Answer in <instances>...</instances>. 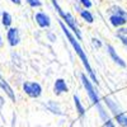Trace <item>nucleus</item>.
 <instances>
[{
	"label": "nucleus",
	"mask_w": 127,
	"mask_h": 127,
	"mask_svg": "<svg viewBox=\"0 0 127 127\" xmlns=\"http://www.w3.org/2000/svg\"><path fill=\"white\" fill-rule=\"evenodd\" d=\"M60 27H61V29L64 31V34L66 36V38L69 39V42L71 43L72 48L75 50L76 55H78V56H79V59L81 60V62H83L84 67L87 69V72H88V75L90 76L92 81H93V83H95V84L98 85V79H97V75L94 74V71H93V69H92V66H90V64H89V61H88L87 54L84 52L83 47L80 46L79 41H76V37H74V34L71 33V29H70L67 26H65V23H64L62 20H60Z\"/></svg>",
	"instance_id": "f257e3e1"
},
{
	"label": "nucleus",
	"mask_w": 127,
	"mask_h": 127,
	"mask_svg": "<svg viewBox=\"0 0 127 127\" xmlns=\"http://www.w3.org/2000/svg\"><path fill=\"white\" fill-rule=\"evenodd\" d=\"M51 3H52V5L55 6V9L57 10V13L60 14V17L62 18L64 23H66V26L72 31V33L75 34L76 38L80 41V39H81V33H80V31H79V27L76 26V22H75V19H74V17H72L70 13H65V12H64V10L60 8V5L57 4L56 0H51Z\"/></svg>",
	"instance_id": "f03ea898"
},
{
	"label": "nucleus",
	"mask_w": 127,
	"mask_h": 127,
	"mask_svg": "<svg viewBox=\"0 0 127 127\" xmlns=\"http://www.w3.org/2000/svg\"><path fill=\"white\" fill-rule=\"evenodd\" d=\"M104 103L109 108V111L113 113V116H114V118L117 120V122L121 126L127 127V116L122 112V109H121V107L118 105V103L116 102V100H113L112 98H109V97H105L104 98Z\"/></svg>",
	"instance_id": "7ed1b4c3"
},
{
	"label": "nucleus",
	"mask_w": 127,
	"mask_h": 127,
	"mask_svg": "<svg viewBox=\"0 0 127 127\" xmlns=\"http://www.w3.org/2000/svg\"><path fill=\"white\" fill-rule=\"evenodd\" d=\"M80 78H81V83H83L84 88H85L87 94H88L89 99L92 100V103H93L94 105L100 104V98H99V95H98V92L95 90V89H94V87H93V84H92L93 81H90V80H89V78L85 75V74H81Z\"/></svg>",
	"instance_id": "20e7f679"
},
{
	"label": "nucleus",
	"mask_w": 127,
	"mask_h": 127,
	"mask_svg": "<svg viewBox=\"0 0 127 127\" xmlns=\"http://www.w3.org/2000/svg\"><path fill=\"white\" fill-rule=\"evenodd\" d=\"M23 90L31 98H39L42 94L41 84H38L36 81H24L23 83Z\"/></svg>",
	"instance_id": "39448f33"
},
{
	"label": "nucleus",
	"mask_w": 127,
	"mask_h": 127,
	"mask_svg": "<svg viewBox=\"0 0 127 127\" xmlns=\"http://www.w3.org/2000/svg\"><path fill=\"white\" fill-rule=\"evenodd\" d=\"M6 39L9 42V45L14 47L19 43L20 41V36H19V29L18 28H9L6 32Z\"/></svg>",
	"instance_id": "423d86ee"
},
{
	"label": "nucleus",
	"mask_w": 127,
	"mask_h": 127,
	"mask_svg": "<svg viewBox=\"0 0 127 127\" xmlns=\"http://www.w3.org/2000/svg\"><path fill=\"white\" fill-rule=\"evenodd\" d=\"M34 19H36V23L41 27V28H48L51 26V19L50 17L43 13V12H38L36 15H34Z\"/></svg>",
	"instance_id": "0eeeda50"
},
{
	"label": "nucleus",
	"mask_w": 127,
	"mask_h": 127,
	"mask_svg": "<svg viewBox=\"0 0 127 127\" xmlns=\"http://www.w3.org/2000/svg\"><path fill=\"white\" fill-rule=\"evenodd\" d=\"M0 88H1V89L5 92V94L10 98V100H12V102H15V94H14V92H13L12 87L9 85L8 81H6L1 75H0Z\"/></svg>",
	"instance_id": "6e6552de"
},
{
	"label": "nucleus",
	"mask_w": 127,
	"mask_h": 127,
	"mask_svg": "<svg viewBox=\"0 0 127 127\" xmlns=\"http://www.w3.org/2000/svg\"><path fill=\"white\" fill-rule=\"evenodd\" d=\"M107 51H108V55L111 56V59L117 64L118 66H121V67H126V62L117 55V52H116V50L113 48V46H111V45H107Z\"/></svg>",
	"instance_id": "1a4fd4ad"
},
{
	"label": "nucleus",
	"mask_w": 127,
	"mask_h": 127,
	"mask_svg": "<svg viewBox=\"0 0 127 127\" xmlns=\"http://www.w3.org/2000/svg\"><path fill=\"white\" fill-rule=\"evenodd\" d=\"M67 90H69L67 84H66V81L64 79H57L55 81V84H54V93L56 95H60L62 93H66Z\"/></svg>",
	"instance_id": "9d476101"
},
{
	"label": "nucleus",
	"mask_w": 127,
	"mask_h": 127,
	"mask_svg": "<svg viewBox=\"0 0 127 127\" xmlns=\"http://www.w3.org/2000/svg\"><path fill=\"white\" fill-rule=\"evenodd\" d=\"M109 22H111V24H112L113 27L120 28V27H122V26H125V24L127 23V19L123 18V17H121V15L112 14V15L109 17Z\"/></svg>",
	"instance_id": "9b49d317"
},
{
	"label": "nucleus",
	"mask_w": 127,
	"mask_h": 127,
	"mask_svg": "<svg viewBox=\"0 0 127 127\" xmlns=\"http://www.w3.org/2000/svg\"><path fill=\"white\" fill-rule=\"evenodd\" d=\"M46 108H47L50 112H52L54 114L64 116V113H62V111H61V108H60V105H59L56 102H52V100H50V102L46 104Z\"/></svg>",
	"instance_id": "f8f14e48"
},
{
	"label": "nucleus",
	"mask_w": 127,
	"mask_h": 127,
	"mask_svg": "<svg viewBox=\"0 0 127 127\" xmlns=\"http://www.w3.org/2000/svg\"><path fill=\"white\" fill-rule=\"evenodd\" d=\"M117 37L121 39L122 45L127 48V28L126 27H120V29L117 31Z\"/></svg>",
	"instance_id": "ddd939ff"
},
{
	"label": "nucleus",
	"mask_w": 127,
	"mask_h": 127,
	"mask_svg": "<svg viewBox=\"0 0 127 127\" xmlns=\"http://www.w3.org/2000/svg\"><path fill=\"white\" fill-rule=\"evenodd\" d=\"M108 12L111 13V15H112V14H116V15H121V17H123V18H126V19H127V12H126V10H123L122 8L117 6V5L111 6Z\"/></svg>",
	"instance_id": "4468645a"
},
{
	"label": "nucleus",
	"mask_w": 127,
	"mask_h": 127,
	"mask_svg": "<svg viewBox=\"0 0 127 127\" xmlns=\"http://www.w3.org/2000/svg\"><path fill=\"white\" fill-rule=\"evenodd\" d=\"M12 22H13V18L12 15H10L8 12H3L1 13V23L5 28H10V26H12Z\"/></svg>",
	"instance_id": "2eb2a0df"
},
{
	"label": "nucleus",
	"mask_w": 127,
	"mask_h": 127,
	"mask_svg": "<svg viewBox=\"0 0 127 127\" xmlns=\"http://www.w3.org/2000/svg\"><path fill=\"white\" fill-rule=\"evenodd\" d=\"M74 103H75V108H76V112L79 113V116H83L85 114V109H84V105L81 104V102H80V99H79V97L75 94L74 95Z\"/></svg>",
	"instance_id": "dca6fc26"
},
{
	"label": "nucleus",
	"mask_w": 127,
	"mask_h": 127,
	"mask_svg": "<svg viewBox=\"0 0 127 127\" xmlns=\"http://www.w3.org/2000/svg\"><path fill=\"white\" fill-rule=\"evenodd\" d=\"M80 15H81V18H83L84 20H87L88 23H93V22H94V17H93V14L89 12V10H87V9L80 10Z\"/></svg>",
	"instance_id": "f3484780"
},
{
	"label": "nucleus",
	"mask_w": 127,
	"mask_h": 127,
	"mask_svg": "<svg viewBox=\"0 0 127 127\" xmlns=\"http://www.w3.org/2000/svg\"><path fill=\"white\" fill-rule=\"evenodd\" d=\"M26 1L28 3V5H29L31 8H38V6L42 5L41 0H26Z\"/></svg>",
	"instance_id": "a211bd4d"
},
{
	"label": "nucleus",
	"mask_w": 127,
	"mask_h": 127,
	"mask_svg": "<svg viewBox=\"0 0 127 127\" xmlns=\"http://www.w3.org/2000/svg\"><path fill=\"white\" fill-rule=\"evenodd\" d=\"M80 3H81V5L85 8V9L92 8V1H90V0H80Z\"/></svg>",
	"instance_id": "6ab92c4d"
},
{
	"label": "nucleus",
	"mask_w": 127,
	"mask_h": 127,
	"mask_svg": "<svg viewBox=\"0 0 127 127\" xmlns=\"http://www.w3.org/2000/svg\"><path fill=\"white\" fill-rule=\"evenodd\" d=\"M92 43H93L94 47H97V48H100V47H102V42H100L98 38H93V39H92Z\"/></svg>",
	"instance_id": "aec40b11"
},
{
	"label": "nucleus",
	"mask_w": 127,
	"mask_h": 127,
	"mask_svg": "<svg viewBox=\"0 0 127 127\" xmlns=\"http://www.w3.org/2000/svg\"><path fill=\"white\" fill-rule=\"evenodd\" d=\"M104 127H116V126L113 125L112 120H111V118H108L107 121H104Z\"/></svg>",
	"instance_id": "412c9836"
},
{
	"label": "nucleus",
	"mask_w": 127,
	"mask_h": 127,
	"mask_svg": "<svg viewBox=\"0 0 127 127\" xmlns=\"http://www.w3.org/2000/svg\"><path fill=\"white\" fill-rule=\"evenodd\" d=\"M10 1H12V3H14V4H17V5H19L20 3H22L20 0H10Z\"/></svg>",
	"instance_id": "4be33fe9"
},
{
	"label": "nucleus",
	"mask_w": 127,
	"mask_h": 127,
	"mask_svg": "<svg viewBox=\"0 0 127 127\" xmlns=\"http://www.w3.org/2000/svg\"><path fill=\"white\" fill-rule=\"evenodd\" d=\"M3 45H4V42H3V38H1V36H0V47H3Z\"/></svg>",
	"instance_id": "5701e85b"
}]
</instances>
